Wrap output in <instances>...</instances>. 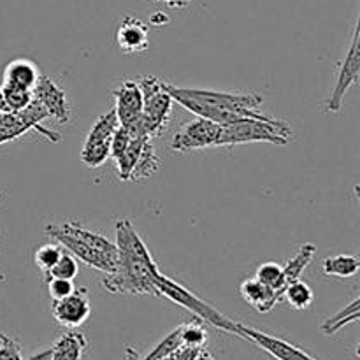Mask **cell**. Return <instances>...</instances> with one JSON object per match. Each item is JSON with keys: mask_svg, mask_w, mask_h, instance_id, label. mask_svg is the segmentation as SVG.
<instances>
[{"mask_svg": "<svg viewBox=\"0 0 360 360\" xmlns=\"http://www.w3.org/2000/svg\"><path fill=\"white\" fill-rule=\"evenodd\" d=\"M158 164H160V160H158L157 153H155L153 143L148 141L143 146V150H141V155L137 158L136 165H134L132 172H130L129 181H139V179L150 178V176H153L158 171Z\"/></svg>", "mask_w": 360, "mask_h": 360, "instance_id": "23", "label": "cell"}, {"mask_svg": "<svg viewBox=\"0 0 360 360\" xmlns=\"http://www.w3.org/2000/svg\"><path fill=\"white\" fill-rule=\"evenodd\" d=\"M221 125L210 122L204 118H195L192 122H185L172 137L171 148L174 151L188 153L193 150H204V148L218 146Z\"/></svg>", "mask_w": 360, "mask_h": 360, "instance_id": "9", "label": "cell"}, {"mask_svg": "<svg viewBox=\"0 0 360 360\" xmlns=\"http://www.w3.org/2000/svg\"><path fill=\"white\" fill-rule=\"evenodd\" d=\"M39 76H41L39 67L32 60L16 58L7 63L4 69V84L23 88V90H34Z\"/></svg>", "mask_w": 360, "mask_h": 360, "instance_id": "18", "label": "cell"}, {"mask_svg": "<svg viewBox=\"0 0 360 360\" xmlns=\"http://www.w3.org/2000/svg\"><path fill=\"white\" fill-rule=\"evenodd\" d=\"M116 44L125 55L144 53L150 48V28L139 18L125 16L116 30Z\"/></svg>", "mask_w": 360, "mask_h": 360, "instance_id": "15", "label": "cell"}, {"mask_svg": "<svg viewBox=\"0 0 360 360\" xmlns=\"http://www.w3.org/2000/svg\"><path fill=\"white\" fill-rule=\"evenodd\" d=\"M155 285H157L158 295H164V297H167L169 301L176 302V304L181 306V308L188 309L190 313H193V316H195V319L202 320V322H206V323H211V326L217 327V329H220V330H224V333L238 336V334H236L234 320H231V319H227L225 315H221L217 308H213L210 302H206V301H202L200 297H197V295L193 294V292H190L185 285L171 280V278L165 276L164 273L157 278Z\"/></svg>", "mask_w": 360, "mask_h": 360, "instance_id": "5", "label": "cell"}, {"mask_svg": "<svg viewBox=\"0 0 360 360\" xmlns=\"http://www.w3.org/2000/svg\"><path fill=\"white\" fill-rule=\"evenodd\" d=\"M292 141V129L287 122L262 116V118H248L239 123L221 127L218 146H234L243 143H271L283 146Z\"/></svg>", "mask_w": 360, "mask_h": 360, "instance_id": "4", "label": "cell"}, {"mask_svg": "<svg viewBox=\"0 0 360 360\" xmlns=\"http://www.w3.org/2000/svg\"><path fill=\"white\" fill-rule=\"evenodd\" d=\"M115 231L118 257L115 269L102 278V288L111 294L158 295L155 281L162 271L155 264L146 243L137 234L132 221L127 218L118 220Z\"/></svg>", "mask_w": 360, "mask_h": 360, "instance_id": "1", "label": "cell"}, {"mask_svg": "<svg viewBox=\"0 0 360 360\" xmlns=\"http://www.w3.org/2000/svg\"><path fill=\"white\" fill-rule=\"evenodd\" d=\"M86 348V338L77 330H69L62 334L51 347L49 360H81Z\"/></svg>", "mask_w": 360, "mask_h": 360, "instance_id": "19", "label": "cell"}, {"mask_svg": "<svg viewBox=\"0 0 360 360\" xmlns=\"http://www.w3.org/2000/svg\"><path fill=\"white\" fill-rule=\"evenodd\" d=\"M236 334H238V338L252 341L253 345L262 348L264 352H267L271 357L276 360H319L313 357V355H309L306 350H302V348L292 345L290 341L271 336V334L257 330L253 327L243 326V323L236 322Z\"/></svg>", "mask_w": 360, "mask_h": 360, "instance_id": "10", "label": "cell"}, {"mask_svg": "<svg viewBox=\"0 0 360 360\" xmlns=\"http://www.w3.org/2000/svg\"><path fill=\"white\" fill-rule=\"evenodd\" d=\"M316 246L313 243H306L299 248V252L295 253L294 259H290L287 262V266L283 267V280L285 285L292 283V281L299 280L302 276V273L306 271V267L311 264V260L315 259ZM287 288V287H285Z\"/></svg>", "mask_w": 360, "mask_h": 360, "instance_id": "22", "label": "cell"}, {"mask_svg": "<svg viewBox=\"0 0 360 360\" xmlns=\"http://www.w3.org/2000/svg\"><path fill=\"white\" fill-rule=\"evenodd\" d=\"M90 313V294L86 288H74L72 294L51 302L53 319L67 329H76V327L83 326Z\"/></svg>", "mask_w": 360, "mask_h": 360, "instance_id": "11", "label": "cell"}, {"mask_svg": "<svg viewBox=\"0 0 360 360\" xmlns=\"http://www.w3.org/2000/svg\"><path fill=\"white\" fill-rule=\"evenodd\" d=\"M4 98L9 111H21L27 108L32 101H34V94L32 90H23V88L9 86V84H2Z\"/></svg>", "mask_w": 360, "mask_h": 360, "instance_id": "30", "label": "cell"}, {"mask_svg": "<svg viewBox=\"0 0 360 360\" xmlns=\"http://www.w3.org/2000/svg\"><path fill=\"white\" fill-rule=\"evenodd\" d=\"M49 357H51V348H48V350L44 352H39V354L32 355V357L27 360H49Z\"/></svg>", "mask_w": 360, "mask_h": 360, "instance_id": "34", "label": "cell"}, {"mask_svg": "<svg viewBox=\"0 0 360 360\" xmlns=\"http://www.w3.org/2000/svg\"><path fill=\"white\" fill-rule=\"evenodd\" d=\"M9 109H7V104H6V98H4V90L2 86H0V112H7Z\"/></svg>", "mask_w": 360, "mask_h": 360, "instance_id": "37", "label": "cell"}, {"mask_svg": "<svg viewBox=\"0 0 360 360\" xmlns=\"http://www.w3.org/2000/svg\"><path fill=\"white\" fill-rule=\"evenodd\" d=\"M44 231L49 238H53L55 241H58L60 246H63L65 250H69L70 255L76 257V259H79L81 262H84L86 266L94 267V269H97V271H102V273H109V271L115 269L116 260H112V259H109V257L102 255V253L95 252L94 248L86 246L84 243L77 241V239L72 238V236L62 232L58 227H56V224L46 225Z\"/></svg>", "mask_w": 360, "mask_h": 360, "instance_id": "13", "label": "cell"}, {"mask_svg": "<svg viewBox=\"0 0 360 360\" xmlns=\"http://www.w3.org/2000/svg\"><path fill=\"white\" fill-rule=\"evenodd\" d=\"M56 227H58L62 232H65V234L76 238L77 241L84 243L86 246L94 248L95 252H98V253H102V255L109 257V259L116 260V257H118V250H116L115 243H111L108 238H104L102 234H98V232L88 231V229L81 227L79 224H76V221L56 224Z\"/></svg>", "mask_w": 360, "mask_h": 360, "instance_id": "17", "label": "cell"}, {"mask_svg": "<svg viewBox=\"0 0 360 360\" xmlns=\"http://www.w3.org/2000/svg\"><path fill=\"white\" fill-rule=\"evenodd\" d=\"M239 292H241V297L259 313H269L283 299L276 290L266 287L255 278L243 281Z\"/></svg>", "mask_w": 360, "mask_h": 360, "instance_id": "16", "label": "cell"}, {"mask_svg": "<svg viewBox=\"0 0 360 360\" xmlns=\"http://www.w3.org/2000/svg\"><path fill=\"white\" fill-rule=\"evenodd\" d=\"M0 360H23L21 345L6 334H0Z\"/></svg>", "mask_w": 360, "mask_h": 360, "instance_id": "33", "label": "cell"}, {"mask_svg": "<svg viewBox=\"0 0 360 360\" xmlns=\"http://www.w3.org/2000/svg\"><path fill=\"white\" fill-rule=\"evenodd\" d=\"M167 90L172 101L190 112H199L202 109H221L252 115L260 111L264 97L259 94H234V91L204 90V88H179L167 83Z\"/></svg>", "mask_w": 360, "mask_h": 360, "instance_id": "3", "label": "cell"}, {"mask_svg": "<svg viewBox=\"0 0 360 360\" xmlns=\"http://www.w3.org/2000/svg\"><path fill=\"white\" fill-rule=\"evenodd\" d=\"M125 360H141L139 352H137L136 348L129 347V348H127V350H125Z\"/></svg>", "mask_w": 360, "mask_h": 360, "instance_id": "35", "label": "cell"}, {"mask_svg": "<svg viewBox=\"0 0 360 360\" xmlns=\"http://www.w3.org/2000/svg\"><path fill=\"white\" fill-rule=\"evenodd\" d=\"M283 299L294 309H308L313 304L315 295H313L311 287L299 278L287 285V288L283 290Z\"/></svg>", "mask_w": 360, "mask_h": 360, "instance_id": "25", "label": "cell"}, {"mask_svg": "<svg viewBox=\"0 0 360 360\" xmlns=\"http://www.w3.org/2000/svg\"><path fill=\"white\" fill-rule=\"evenodd\" d=\"M141 95H143V111L141 116L130 125H123L129 129L132 136L158 137L169 125L172 109V97L167 90V83L158 79L157 76H143L137 79Z\"/></svg>", "mask_w": 360, "mask_h": 360, "instance_id": "2", "label": "cell"}, {"mask_svg": "<svg viewBox=\"0 0 360 360\" xmlns=\"http://www.w3.org/2000/svg\"><path fill=\"white\" fill-rule=\"evenodd\" d=\"M193 360H217V359H214L213 355L210 354V352H206L202 348V350H199V354L195 355V359H193Z\"/></svg>", "mask_w": 360, "mask_h": 360, "instance_id": "36", "label": "cell"}, {"mask_svg": "<svg viewBox=\"0 0 360 360\" xmlns=\"http://www.w3.org/2000/svg\"><path fill=\"white\" fill-rule=\"evenodd\" d=\"M62 253H63L62 246L51 245V243H49V245H42L41 248L35 250L34 260L35 264H37L39 269H41V273L44 274V278L48 276V273L53 269V266L58 262Z\"/></svg>", "mask_w": 360, "mask_h": 360, "instance_id": "28", "label": "cell"}, {"mask_svg": "<svg viewBox=\"0 0 360 360\" xmlns=\"http://www.w3.org/2000/svg\"><path fill=\"white\" fill-rule=\"evenodd\" d=\"M360 76V28L359 23L355 25L354 37H352L350 49H348L347 56L341 62L340 69H338V81L334 84L333 91H330L329 98L326 102V111L329 112H340L343 108V101L347 97L348 90L354 84L359 83Z\"/></svg>", "mask_w": 360, "mask_h": 360, "instance_id": "8", "label": "cell"}, {"mask_svg": "<svg viewBox=\"0 0 360 360\" xmlns=\"http://www.w3.org/2000/svg\"><path fill=\"white\" fill-rule=\"evenodd\" d=\"M48 292H49V297L53 301H58V299L67 297L69 294L74 292V280H63V278H49L48 281Z\"/></svg>", "mask_w": 360, "mask_h": 360, "instance_id": "32", "label": "cell"}, {"mask_svg": "<svg viewBox=\"0 0 360 360\" xmlns=\"http://www.w3.org/2000/svg\"><path fill=\"white\" fill-rule=\"evenodd\" d=\"M148 141H151L150 137L132 136V134H130V141L129 144H127V148L122 151V155H120L118 158H115L116 169H118V176L122 181H129L130 172H132L134 165H136L137 158H139L141 155V150H143V146L148 143Z\"/></svg>", "mask_w": 360, "mask_h": 360, "instance_id": "20", "label": "cell"}, {"mask_svg": "<svg viewBox=\"0 0 360 360\" xmlns=\"http://www.w3.org/2000/svg\"><path fill=\"white\" fill-rule=\"evenodd\" d=\"M179 333H181L183 347L202 350V348L207 345V330L206 327H204L202 320L195 319L183 323V326H179Z\"/></svg>", "mask_w": 360, "mask_h": 360, "instance_id": "27", "label": "cell"}, {"mask_svg": "<svg viewBox=\"0 0 360 360\" xmlns=\"http://www.w3.org/2000/svg\"><path fill=\"white\" fill-rule=\"evenodd\" d=\"M360 316V299H354L352 304H348L347 308L341 309L340 313H336L334 316L327 319L326 322L322 323V333L326 336H334L336 333H340L345 326L352 322H357Z\"/></svg>", "mask_w": 360, "mask_h": 360, "instance_id": "24", "label": "cell"}, {"mask_svg": "<svg viewBox=\"0 0 360 360\" xmlns=\"http://www.w3.org/2000/svg\"><path fill=\"white\" fill-rule=\"evenodd\" d=\"M48 118V111L35 98L21 111L0 112V144L18 139L23 134H27L28 130H37L39 134L56 143V141H60L58 134L42 127V122Z\"/></svg>", "mask_w": 360, "mask_h": 360, "instance_id": "6", "label": "cell"}, {"mask_svg": "<svg viewBox=\"0 0 360 360\" xmlns=\"http://www.w3.org/2000/svg\"><path fill=\"white\" fill-rule=\"evenodd\" d=\"M112 97L116 101L115 111L120 125H130L139 118L143 111V95H141L137 81H122V84L112 90Z\"/></svg>", "mask_w": 360, "mask_h": 360, "instance_id": "14", "label": "cell"}, {"mask_svg": "<svg viewBox=\"0 0 360 360\" xmlns=\"http://www.w3.org/2000/svg\"><path fill=\"white\" fill-rule=\"evenodd\" d=\"M255 280H259L262 285L276 290L283 297V290L287 285H285L283 280V267L280 264L266 262L262 266H259L255 271Z\"/></svg>", "mask_w": 360, "mask_h": 360, "instance_id": "26", "label": "cell"}, {"mask_svg": "<svg viewBox=\"0 0 360 360\" xmlns=\"http://www.w3.org/2000/svg\"><path fill=\"white\" fill-rule=\"evenodd\" d=\"M32 94H34L35 101L48 111L49 118H55L58 123L70 122L72 111H70L69 101H67V94L55 83L53 77L41 74Z\"/></svg>", "mask_w": 360, "mask_h": 360, "instance_id": "12", "label": "cell"}, {"mask_svg": "<svg viewBox=\"0 0 360 360\" xmlns=\"http://www.w3.org/2000/svg\"><path fill=\"white\" fill-rule=\"evenodd\" d=\"M360 262L355 255L350 253H341V255L327 257L322 262V269L326 276L338 278H352L359 273Z\"/></svg>", "mask_w": 360, "mask_h": 360, "instance_id": "21", "label": "cell"}, {"mask_svg": "<svg viewBox=\"0 0 360 360\" xmlns=\"http://www.w3.org/2000/svg\"><path fill=\"white\" fill-rule=\"evenodd\" d=\"M118 127L120 122L115 109H109L108 112L98 116L97 122L94 123V127L88 132L83 150H81V162L86 167H101L108 160L111 139Z\"/></svg>", "mask_w": 360, "mask_h": 360, "instance_id": "7", "label": "cell"}, {"mask_svg": "<svg viewBox=\"0 0 360 360\" xmlns=\"http://www.w3.org/2000/svg\"><path fill=\"white\" fill-rule=\"evenodd\" d=\"M77 273H79V266H77V260L74 259L70 253L63 252L58 262L53 266V269L49 271L48 276H46L44 280L48 281L49 278H63V280H74V278L77 276Z\"/></svg>", "mask_w": 360, "mask_h": 360, "instance_id": "31", "label": "cell"}, {"mask_svg": "<svg viewBox=\"0 0 360 360\" xmlns=\"http://www.w3.org/2000/svg\"><path fill=\"white\" fill-rule=\"evenodd\" d=\"M181 347H183L181 333H179V327H178V329L172 330L171 334H167V336H165L164 340H162L160 343H158L157 347H155L153 350L146 355V357L141 359V360H162V359L169 357L171 354H174V352Z\"/></svg>", "mask_w": 360, "mask_h": 360, "instance_id": "29", "label": "cell"}]
</instances>
